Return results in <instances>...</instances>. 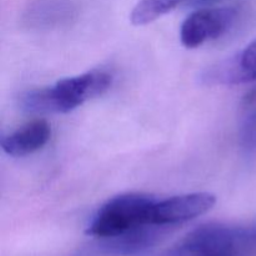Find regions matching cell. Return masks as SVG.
Masks as SVG:
<instances>
[{"label": "cell", "mask_w": 256, "mask_h": 256, "mask_svg": "<svg viewBox=\"0 0 256 256\" xmlns=\"http://www.w3.org/2000/svg\"><path fill=\"white\" fill-rule=\"evenodd\" d=\"M112 76L104 70H92L62 79L54 86L32 90L20 98L22 109L30 112H70L110 89Z\"/></svg>", "instance_id": "obj_1"}, {"label": "cell", "mask_w": 256, "mask_h": 256, "mask_svg": "<svg viewBox=\"0 0 256 256\" xmlns=\"http://www.w3.org/2000/svg\"><path fill=\"white\" fill-rule=\"evenodd\" d=\"M256 234L224 224H208L192 230L168 256H254Z\"/></svg>", "instance_id": "obj_2"}, {"label": "cell", "mask_w": 256, "mask_h": 256, "mask_svg": "<svg viewBox=\"0 0 256 256\" xmlns=\"http://www.w3.org/2000/svg\"><path fill=\"white\" fill-rule=\"evenodd\" d=\"M155 202L154 198L144 194H124L112 198L95 215L86 234L99 239H110L152 224Z\"/></svg>", "instance_id": "obj_3"}, {"label": "cell", "mask_w": 256, "mask_h": 256, "mask_svg": "<svg viewBox=\"0 0 256 256\" xmlns=\"http://www.w3.org/2000/svg\"><path fill=\"white\" fill-rule=\"evenodd\" d=\"M238 12L234 8H206L192 12L180 29V39L188 49H196L205 42L224 36L235 25Z\"/></svg>", "instance_id": "obj_4"}, {"label": "cell", "mask_w": 256, "mask_h": 256, "mask_svg": "<svg viewBox=\"0 0 256 256\" xmlns=\"http://www.w3.org/2000/svg\"><path fill=\"white\" fill-rule=\"evenodd\" d=\"M216 204V198L210 192H194L162 200L154 204L152 224L175 226L206 214Z\"/></svg>", "instance_id": "obj_5"}, {"label": "cell", "mask_w": 256, "mask_h": 256, "mask_svg": "<svg viewBox=\"0 0 256 256\" xmlns=\"http://www.w3.org/2000/svg\"><path fill=\"white\" fill-rule=\"evenodd\" d=\"M72 0H34L24 12V24L30 29L52 30L68 26L76 18Z\"/></svg>", "instance_id": "obj_6"}, {"label": "cell", "mask_w": 256, "mask_h": 256, "mask_svg": "<svg viewBox=\"0 0 256 256\" xmlns=\"http://www.w3.org/2000/svg\"><path fill=\"white\" fill-rule=\"evenodd\" d=\"M170 226L162 225H144L134 230L119 235V236L102 239V250L109 255L132 256L149 249L159 244L169 232Z\"/></svg>", "instance_id": "obj_7"}, {"label": "cell", "mask_w": 256, "mask_h": 256, "mask_svg": "<svg viewBox=\"0 0 256 256\" xmlns=\"http://www.w3.org/2000/svg\"><path fill=\"white\" fill-rule=\"evenodd\" d=\"M52 136V128L46 120H34L28 122L8 135L2 142V150L10 156L22 158L36 152L49 142Z\"/></svg>", "instance_id": "obj_8"}, {"label": "cell", "mask_w": 256, "mask_h": 256, "mask_svg": "<svg viewBox=\"0 0 256 256\" xmlns=\"http://www.w3.org/2000/svg\"><path fill=\"white\" fill-rule=\"evenodd\" d=\"M185 0H140L130 15L132 25L142 26L174 10Z\"/></svg>", "instance_id": "obj_9"}, {"label": "cell", "mask_w": 256, "mask_h": 256, "mask_svg": "<svg viewBox=\"0 0 256 256\" xmlns=\"http://www.w3.org/2000/svg\"><path fill=\"white\" fill-rule=\"evenodd\" d=\"M234 59L236 84L255 82L256 80V40L244 52L238 54Z\"/></svg>", "instance_id": "obj_10"}, {"label": "cell", "mask_w": 256, "mask_h": 256, "mask_svg": "<svg viewBox=\"0 0 256 256\" xmlns=\"http://www.w3.org/2000/svg\"><path fill=\"white\" fill-rule=\"evenodd\" d=\"M160 256H168V254H166V252H165V254H162V255H160Z\"/></svg>", "instance_id": "obj_11"}]
</instances>
